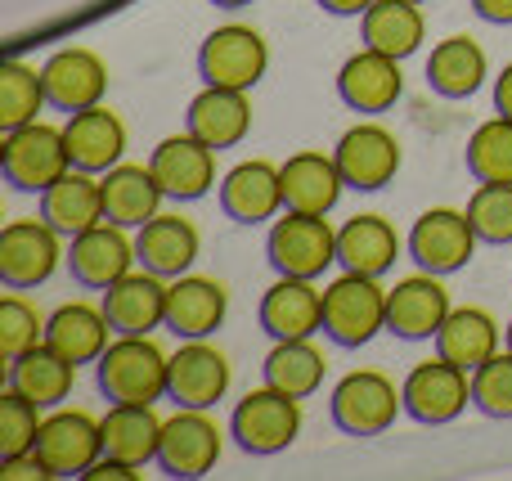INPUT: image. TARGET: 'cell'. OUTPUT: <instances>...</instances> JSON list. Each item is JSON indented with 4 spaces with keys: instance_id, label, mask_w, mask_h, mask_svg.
Masks as SVG:
<instances>
[{
    "instance_id": "obj_28",
    "label": "cell",
    "mask_w": 512,
    "mask_h": 481,
    "mask_svg": "<svg viewBox=\"0 0 512 481\" xmlns=\"http://www.w3.org/2000/svg\"><path fill=\"white\" fill-rule=\"evenodd\" d=\"M185 131H194L198 140H207L216 153L234 149L248 140L252 131V99L248 90H230V86H203L189 99V117Z\"/></svg>"
},
{
    "instance_id": "obj_20",
    "label": "cell",
    "mask_w": 512,
    "mask_h": 481,
    "mask_svg": "<svg viewBox=\"0 0 512 481\" xmlns=\"http://www.w3.org/2000/svg\"><path fill=\"white\" fill-rule=\"evenodd\" d=\"M261 329L274 342L315 338L324 329V288H315V279L279 275L261 297Z\"/></svg>"
},
{
    "instance_id": "obj_1",
    "label": "cell",
    "mask_w": 512,
    "mask_h": 481,
    "mask_svg": "<svg viewBox=\"0 0 512 481\" xmlns=\"http://www.w3.org/2000/svg\"><path fill=\"white\" fill-rule=\"evenodd\" d=\"M95 378H99V392L108 401H122V405H153L167 396V378H171V356L149 338H122L117 333L108 342V351L95 360Z\"/></svg>"
},
{
    "instance_id": "obj_27",
    "label": "cell",
    "mask_w": 512,
    "mask_h": 481,
    "mask_svg": "<svg viewBox=\"0 0 512 481\" xmlns=\"http://www.w3.org/2000/svg\"><path fill=\"white\" fill-rule=\"evenodd\" d=\"M221 207L230 221L239 225H261L283 212V176L274 162L248 158L221 180Z\"/></svg>"
},
{
    "instance_id": "obj_50",
    "label": "cell",
    "mask_w": 512,
    "mask_h": 481,
    "mask_svg": "<svg viewBox=\"0 0 512 481\" xmlns=\"http://www.w3.org/2000/svg\"><path fill=\"white\" fill-rule=\"evenodd\" d=\"M504 342H508V351H512V320H508V329H504Z\"/></svg>"
},
{
    "instance_id": "obj_4",
    "label": "cell",
    "mask_w": 512,
    "mask_h": 481,
    "mask_svg": "<svg viewBox=\"0 0 512 481\" xmlns=\"http://www.w3.org/2000/svg\"><path fill=\"white\" fill-rule=\"evenodd\" d=\"M301 432V401L279 387L261 383L256 392H248L230 414V437L239 441L243 455H279L297 441Z\"/></svg>"
},
{
    "instance_id": "obj_39",
    "label": "cell",
    "mask_w": 512,
    "mask_h": 481,
    "mask_svg": "<svg viewBox=\"0 0 512 481\" xmlns=\"http://www.w3.org/2000/svg\"><path fill=\"white\" fill-rule=\"evenodd\" d=\"M468 171L477 180H495V185H512V117H490L468 135Z\"/></svg>"
},
{
    "instance_id": "obj_26",
    "label": "cell",
    "mask_w": 512,
    "mask_h": 481,
    "mask_svg": "<svg viewBox=\"0 0 512 481\" xmlns=\"http://www.w3.org/2000/svg\"><path fill=\"white\" fill-rule=\"evenodd\" d=\"M63 135H68V153H72V167L81 171H113L117 162L126 158V122L104 104H90L81 113H68L63 122Z\"/></svg>"
},
{
    "instance_id": "obj_37",
    "label": "cell",
    "mask_w": 512,
    "mask_h": 481,
    "mask_svg": "<svg viewBox=\"0 0 512 481\" xmlns=\"http://www.w3.org/2000/svg\"><path fill=\"white\" fill-rule=\"evenodd\" d=\"M324 351L315 347L310 338H292V342H274L270 356L261 360V374L270 387H279V392L297 396V401H306V396H315L319 387H324Z\"/></svg>"
},
{
    "instance_id": "obj_23",
    "label": "cell",
    "mask_w": 512,
    "mask_h": 481,
    "mask_svg": "<svg viewBox=\"0 0 512 481\" xmlns=\"http://www.w3.org/2000/svg\"><path fill=\"white\" fill-rule=\"evenodd\" d=\"M225 311H230V293H225L221 279H207L189 270V275L167 284V329L180 342L212 338L225 324Z\"/></svg>"
},
{
    "instance_id": "obj_29",
    "label": "cell",
    "mask_w": 512,
    "mask_h": 481,
    "mask_svg": "<svg viewBox=\"0 0 512 481\" xmlns=\"http://www.w3.org/2000/svg\"><path fill=\"white\" fill-rule=\"evenodd\" d=\"M400 248H405V239H400L396 225L378 212L351 216V221L337 230V266L355 270V275L382 279L400 261Z\"/></svg>"
},
{
    "instance_id": "obj_30",
    "label": "cell",
    "mask_w": 512,
    "mask_h": 481,
    "mask_svg": "<svg viewBox=\"0 0 512 481\" xmlns=\"http://www.w3.org/2000/svg\"><path fill=\"white\" fill-rule=\"evenodd\" d=\"M432 342H436V356H445L450 365L472 374V369H481L490 356H499L504 333H499V320L486 306H454Z\"/></svg>"
},
{
    "instance_id": "obj_44",
    "label": "cell",
    "mask_w": 512,
    "mask_h": 481,
    "mask_svg": "<svg viewBox=\"0 0 512 481\" xmlns=\"http://www.w3.org/2000/svg\"><path fill=\"white\" fill-rule=\"evenodd\" d=\"M0 481H54V477H50V468L41 464V455L27 450V455H5V464H0Z\"/></svg>"
},
{
    "instance_id": "obj_18",
    "label": "cell",
    "mask_w": 512,
    "mask_h": 481,
    "mask_svg": "<svg viewBox=\"0 0 512 481\" xmlns=\"http://www.w3.org/2000/svg\"><path fill=\"white\" fill-rule=\"evenodd\" d=\"M167 284L171 279L153 275V270H131L117 284L104 288V315L113 324V333L122 338H140V333L167 329Z\"/></svg>"
},
{
    "instance_id": "obj_12",
    "label": "cell",
    "mask_w": 512,
    "mask_h": 481,
    "mask_svg": "<svg viewBox=\"0 0 512 481\" xmlns=\"http://www.w3.org/2000/svg\"><path fill=\"white\" fill-rule=\"evenodd\" d=\"M333 158L346 176V189H360V194H373V189H387L400 171V140L378 122H355L351 131H342V140L333 144Z\"/></svg>"
},
{
    "instance_id": "obj_5",
    "label": "cell",
    "mask_w": 512,
    "mask_h": 481,
    "mask_svg": "<svg viewBox=\"0 0 512 481\" xmlns=\"http://www.w3.org/2000/svg\"><path fill=\"white\" fill-rule=\"evenodd\" d=\"M333 423L346 437H382L405 410V392L382 369H351L328 396Z\"/></svg>"
},
{
    "instance_id": "obj_22",
    "label": "cell",
    "mask_w": 512,
    "mask_h": 481,
    "mask_svg": "<svg viewBox=\"0 0 512 481\" xmlns=\"http://www.w3.org/2000/svg\"><path fill=\"white\" fill-rule=\"evenodd\" d=\"M283 176V212H315L328 216L346 189V176L337 167L333 153L324 149H301L279 167Z\"/></svg>"
},
{
    "instance_id": "obj_34",
    "label": "cell",
    "mask_w": 512,
    "mask_h": 481,
    "mask_svg": "<svg viewBox=\"0 0 512 481\" xmlns=\"http://www.w3.org/2000/svg\"><path fill=\"white\" fill-rule=\"evenodd\" d=\"M490 77V59L481 50V41L472 36H445L432 45V59H427V86L445 99H468L486 86Z\"/></svg>"
},
{
    "instance_id": "obj_35",
    "label": "cell",
    "mask_w": 512,
    "mask_h": 481,
    "mask_svg": "<svg viewBox=\"0 0 512 481\" xmlns=\"http://www.w3.org/2000/svg\"><path fill=\"white\" fill-rule=\"evenodd\" d=\"M104 455L122 459V464H158V446H162V423L153 414V405H122L113 401V410L104 414Z\"/></svg>"
},
{
    "instance_id": "obj_9",
    "label": "cell",
    "mask_w": 512,
    "mask_h": 481,
    "mask_svg": "<svg viewBox=\"0 0 512 481\" xmlns=\"http://www.w3.org/2000/svg\"><path fill=\"white\" fill-rule=\"evenodd\" d=\"M225 432L207 410H180L162 423V446H158V468L176 481H198L221 464Z\"/></svg>"
},
{
    "instance_id": "obj_47",
    "label": "cell",
    "mask_w": 512,
    "mask_h": 481,
    "mask_svg": "<svg viewBox=\"0 0 512 481\" xmlns=\"http://www.w3.org/2000/svg\"><path fill=\"white\" fill-rule=\"evenodd\" d=\"M495 113L512 117V63L495 77Z\"/></svg>"
},
{
    "instance_id": "obj_41",
    "label": "cell",
    "mask_w": 512,
    "mask_h": 481,
    "mask_svg": "<svg viewBox=\"0 0 512 481\" xmlns=\"http://www.w3.org/2000/svg\"><path fill=\"white\" fill-rule=\"evenodd\" d=\"M41 423H45L41 405L27 401L23 392H14V387L5 383V392H0V459L36 450V432H41Z\"/></svg>"
},
{
    "instance_id": "obj_49",
    "label": "cell",
    "mask_w": 512,
    "mask_h": 481,
    "mask_svg": "<svg viewBox=\"0 0 512 481\" xmlns=\"http://www.w3.org/2000/svg\"><path fill=\"white\" fill-rule=\"evenodd\" d=\"M216 9H243V5H252V0H212Z\"/></svg>"
},
{
    "instance_id": "obj_19",
    "label": "cell",
    "mask_w": 512,
    "mask_h": 481,
    "mask_svg": "<svg viewBox=\"0 0 512 481\" xmlns=\"http://www.w3.org/2000/svg\"><path fill=\"white\" fill-rule=\"evenodd\" d=\"M135 252H140V266L153 270L162 279H180L194 270V261L203 257V234L189 216L180 212H158L153 221H144L135 230Z\"/></svg>"
},
{
    "instance_id": "obj_31",
    "label": "cell",
    "mask_w": 512,
    "mask_h": 481,
    "mask_svg": "<svg viewBox=\"0 0 512 481\" xmlns=\"http://www.w3.org/2000/svg\"><path fill=\"white\" fill-rule=\"evenodd\" d=\"M99 180H104V212H108V221L126 225V230H140L144 221H153V216L162 212L167 189L158 185L153 167H144V162H117V167L104 171Z\"/></svg>"
},
{
    "instance_id": "obj_14",
    "label": "cell",
    "mask_w": 512,
    "mask_h": 481,
    "mask_svg": "<svg viewBox=\"0 0 512 481\" xmlns=\"http://www.w3.org/2000/svg\"><path fill=\"white\" fill-rule=\"evenodd\" d=\"M477 230H472L468 212H454V207H432L414 221L409 230V257L418 261V270H432V275H454L472 261L477 252Z\"/></svg>"
},
{
    "instance_id": "obj_3",
    "label": "cell",
    "mask_w": 512,
    "mask_h": 481,
    "mask_svg": "<svg viewBox=\"0 0 512 481\" xmlns=\"http://www.w3.org/2000/svg\"><path fill=\"white\" fill-rule=\"evenodd\" d=\"M387 329V288L373 275L342 270L324 288V333L337 347H364Z\"/></svg>"
},
{
    "instance_id": "obj_10",
    "label": "cell",
    "mask_w": 512,
    "mask_h": 481,
    "mask_svg": "<svg viewBox=\"0 0 512 481\" xmlns=\"http://www.w3.org/2000/svg\"><path fill=\"white\" fill-rule=\"evenodd\" d=\"M270 68V45L256 27L225 23L198 50V72L207 86H230V90H252Z\"/></svg>"
},
{
    "instance_id": "obj_32",
    "label": "cell",
    "mask_w": 512,
    "mask_h": 481,
    "mask_svg": "<svg viewBox=\"0 0 512 481\" xmlns=\"http://www.w3.org/2000/svg\"><path fill=\"white\" fill-rule=\"evenodd\" d=\"M108 333H113V324H108L104 306H90V302H63L59 311L45 320V342H50L59 356H68L72 365H95L99 356L108 351Z\"/></svg>"
},
{
    "instance_id": "obj_40",
    "label": "cell",
    "mask_w": 512,
    "mask_h": 481,
    "mask_svg": "<svg viewBox=\"0 0 512 481\" xmlns=\"http://www.w3.org/2000/svg\"><path fill=\"white\" fill-rule=\"evenodd\" d=\"M468 221L477 230L481 243L490 248H504L512 243V185H495V180H481L477 194L468 198Z\"/></svg>"
},
{
    "instance_id": "obj_36",
    "label": "cell",
    "mask_w": 512,
    "mask_h": 481,
    "mask_svg": "<svg viewBox=\"0 0 512 481\" xmlns=\"http://www.w3.org/2000/svg\"><path fill=\"white\" fill-rule=\"evenodd\" d=\"M360 27L364 45L391 54V59H409L427 36V18L418 9V0H373L360 14Z\"/></svg>"
},
{
    "instance_id": "obj_45",
    "label": "cell",
    "mask_w": 512,
    "mask_h": 481,
    "mask_svg": "<svg viewBox=\"0 0 512 481\" xmlns=\"http://www.w3.org/2000/svg\"><path fill=\"white\" fill-rule=\"evenodd\" d=\"M86 481H140V468L122 464V459H113V455H99L95 464H90Z\"/></svg>"
},
{
    "instance_id": "obj_51",
    "label": "cell",
    "mask_w": 512,
    "mask_h": 481,
    "mask_svg": "<svg viewBox=\"0 0 512 481\" xmlns=\"http://www.w3.org/2000/svg\"><path fill=\"white\" fill-rule=\"evenodd\" d=\"M418 5H427V0H418Z\"/></svg>"
},
{
    "instance_id": "obj_21",
    "label": "cell",
    "mask_w": 512,
    "mask_h": 481,
    "mask_svg": "<svg viewBox=\"0 0 512 481\" xmlns=\"http://www.w3.org/2000/svg\"><path fill=\"white\" fill-rule=\"evenodd\" d=\"M149 167H153V176H158V185L167 189V198H180V203L203 198L207 189L216 185V149L207 140H198L194 131L167 135V140L153 149Z\"/></svg>"
},
{
    "instance_id": "obj_16",
    "label": "cell",
    "mask_w": 512,
    "mask_h": 481,
    "mask_svg": "<svg viewBox=\"0 0 512 481\" xmlns=\"http://www.w3.org/2000/svg\"><path fill=\"white\" fill-rule=\"evenodd\" d=\"M230 360L225 351H216L207 338H189L185 347L171 356V378L167 396L180 410H212L216 401H225L230 392Z\"/></svg>"
},
{
    "instance_id": "obj_25",
    "label": "cell",
    "mask_w": 512,
    "mask_h": 481,
    "mask_svg": "<svg viewBox=\"0 0 512 481\" xmlns=\"http://www.w3.org/2000/svg\"><path fill=\"white\" fill-rule=\"evenodd\" d=\"M41 216L63 234V239H77V234L95 230L99 221H108L104 212V180L95 171H63L50 189L41 194Z\"/></svg>"
},
{
    "instance_id": "obj_24",
    "label": "cell",
    "mask_w": 512,
    "mask_h": 481,
    "mask_svg": "<svg viewBox=\"0 0 512 481\" xmlns=\"http://www.w3.org/2000/svg\"><path fill=\"white\" fill-rule=\"evenodd\" d=\"M405 90V77H400V59L382 50H355L351 59L337 68V95L346 99V108L355 113H387L391 104Z\"/></svg>"
},
{
    "instance_id": "obj_7",
    "label": "cell",
    "mask_w": 512,
    "mask_h": 481,
    "mask_svg": "<svg viewBox=\"0 0 512 481\" xmlns=\"http://www.w3.org/2000/svg\"><path fill=\"white\" fill-rule=\"evenodd\" d=\"M400 392H405L409 419L423 423V428H445V423H454L472 405V374L450 365L445 356H432L409 369Z\"/></svg>"
},
{
    "instance_id": "obj_33",
    "label": "cell",
    "mask_w": 512,
    "mask_h": 481,
    "mask_svg": "<svg viewBox=\"0 0 512 481\" xmlns=\"http://www.w3.org/2000/svg\"><path fill=\"white\" fill-rule=\"evenodd\" d=\"M72 383H77V365L59 356L50 342H36L23 356L9 360V387L23 392L27 401H36L41 410H59L72 396Z\"/></svg>"
},
{
    "instance_id": "obj_8",
    "label": "cell",
    "mask_w": 512,
    "mask_h": 481,
    "mask_svg": "<svg viewBox=\"0 0 512 481\" xmlns=\"http://www.w3.org/2000/svg\"><path fill=\"white\" fill-rule=\"evenodd\" d=\"M59 261H68V248L45 216L41 221L23 216V221H9L0 230V279H5V288H18V293L41 288L59 270Z\"/></svg>"
},
{
    "instance_id": "obj_38",
    "label": "cell",
    "mask_w": 512,
    "mask_h": 481,
    "mask_svg": "<svg viewBox=\"0 0 512 481\" xmlns=\"http://www.w3.org/2000/svg\"><path fill=\"white\" fill-rule=\"evenodd\" d=\"M50 104L45 99V77L41 68L23 59H5L0 63V126L14 131V126L36 122V113Z\"/></svg>"
},
{
    "instance_id": "obj_2",
    "label": "cell",
    "mask_w": 512,
    "mask_h": 481,
    "mask_svg": "<svg viewBox=\"0 0 512 481\" xmlns=\"http://www.w3.org/2000/svg\"><path fill=\"white\" fill-rule=\"evenodd\" d=\"M0 167H5V180L14 189L45 194L63 171H72V153H68V135H63V126H50V122L36 117V122L5 131Z\"/></svg>"
},
{
    "instance_id": "obj_48",
    "label": "cell",
    "mask_w": 512,
    "mask_h": 481,
    "mask_svg": "<svg viewBox=\"0 0 512 481\" xmlns=\"http://www.w3.org/2000/svg\"><path fill=\"white\" fill-rule=\"evenodd\" d=\"M373 0H319V9H328V14H342V18H351V14H364Z\"/></svg>"
},
{
    "instance_id": "obj_46",
    "label": "cell",
    "mask_w": 512,
    "mask_h": 481,
    "mask_svg": "<svg viewBox=\"0 0 512 481\" xmlns=\"http://www.w3.org/2000/svg\"><path fill=\"white\" fill-rule=\"evenodd\" d=\"M472 9H477L486 23H499V27L512 23V0H472Z\"/></svg>"
},
{
    "instance_id": "obj_15",
    "label": "cell",
    "mask_w": 512,
    "mask_h": 481,
    "mask_svg": "<svg viewBox=\"0 0 512 481\" xmlns=\"http://www.w3.org/2000/svg\"><path fill=\"white\" fill-rule=\"evenodd\" d=\"M135 261H140V252H135L131 230L117 221H99L95 230L68 239V270L81 288H99L104 293L108 284L131 275Z\"/></svg>"
},
{
    "instance_id": "obj_43",
    "label": "cell",
    "mask_w": 512,
    "mask_h": 481,
    "mask_svg": "<svg viewBox=\"0 0 512 481\" xmlns=\"http://www.w3.org/2000/svg\"><path fill=\"white\" fill-rule=\"evenodd\" d=\"M472 405L486 419H512V351L504 347L481 369H472Z\"/></svg>"
},
{
    "instance_id": "obj_13",
    "label": "cell",
    "mask_w": 512,
    "mask_h": 481,
    "mask_svg": "<svg viewBox=\"0 0 512 481\" xmlns=\"http://www.w3.org/2000/svg\"><path fill=\"white\" fill-rule=\"evenodd\" d=\"M445 275L418 270L409 279H396V288H387V333L405 342H427L441 333L445 315L454 311L450 288L441 284Z\"/></svg>"
},
{
    "instance_id": "obj_11",
    "label": "cell",
    "mask_w": 512,
    "mask_h": 481,
    "mask_svg": "<svg viewBox=\"0 0 512 481\" xmlns=\"http://www.w3.org/2000/svg\"><path fill=\"white\" fill-rule=\"evenodd\" d=\"M36 455L50 477H86L90 464L104 455V423L86 410H54L36 432Z\"/></svg>"
},
{
    "instance_id": "obj_17",
    "label": "cell",
    "mask_w": 512,
    "mask_h": 481,
    "mask_svg": "<svg viewBox=\"0 0 512 481\" xmlns=\"http://www.w3.org/2000/svg\"><path fill=\"white\" fill-rule=\"evenodd\" d=\"M45 99L59 113H81L90 104H104L108 90V63L86 45H63L41 63Z\"/></svg>"
},
{
    "instance_id": "obj_42",
    "label": "cell",
    "mask_w": 512,
    "mask_h": 481,
    "mask_svg": "<svg viewBox=\"0 0 512 481\" xmlns=\"http://www.w3.org/2000/svg\"><path fill=\"white\" fill-rule=\"evenodd\" d=\"M45 320L50 315H41L27 297H18V288L0 302V356L14 360L23 356L27 347H36V342H45Z\"/></svg>"
},
{
    "instance_id": "obj_6",
    "label": "cell",
    "mask_w": 512,
    "mask_h": 481,
    "mask_svg": "<svg viewBox=\"0 0 512 481\" xmlns=\"http://www.w3.org/2000/svg\"><path fill=\"white\" fill-rule=\"evenodd\" d=\"M265 257H270L274 275L319 279L328 266H337V230L315 212H283L270 225Z\"/></svg>"
}]
</instances>
